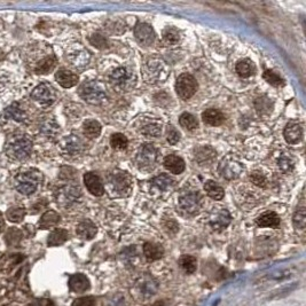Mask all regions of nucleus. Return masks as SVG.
<instances>
[{
    "label": "nucleus",
    "instance_id": "obj_30",
    "mask_svg": "<svg viewBox=\"0 0 306 306\" xmlns=\"http://www.w3.org/2000/svg\"><path fill=\"white\" fill-rule=\"evenodd\" d=\"M255 108L261 117H266V116L271 115V112L274 108V104L271 99L267 96H260L255 101Z\"/></svg>",
    "mask_w": 306,
    "mask_h": 306
},
{
    "label": "nucleus",
    "instance_id": "obj_18",
    "mask_svg": "<svg viewBox=\"0 0 306 306\" xmlns=\"http://www.w3.org/2000/svg\"><path fill=\"white\" fill-rule=\"evenodd\" d=\"M283 135L285 141L290 144H297L303 139V126L298 122H289L284 127Z\"/></svg>",
    "mask_w": 306,
    "mask_h": 306
},
{
    "label": "nucleus",
    "instance_id": "obj_31",
    "mask_svg": "<svg viewBox=\"0 0 306 306\" xmlns=\"http://www.w3.org/2000/svg\"><path fill=\"white\" fill-rule=\"evenodd\" d=\"M236 72L240 77L242 78H249L252 75H255L256 72V67L252 61L249 59L241 60L236 64Z\"/></svg>",
    "mask_w": 306,
    "mask_h": 306
},
{
    "label": "nucleus",
    "instance_id": "obj_2",
    "mask_svg": "<svg viewBox=\"0 0 306 306\" xmlns=\"http://www.w3.org/2000/svg\"><path fill=\"white\" fill-rule=\"evenodd\" d=\"M42 179V173L37 170H28L15 177L14 186L22 195H31L38 189Z\"/></svg>",
    "mask_w": 306,
    "mask_h": 306
},
{
    "label": "nucleus",
    "instance_id": "obj_16",
    "mask_svg": "<svg viewBox=\"0 0 306 306\" xmlns=\"http://www.w3.org/2000/svg\"><path fill=\"white\" fill-rule=\"evenodd\" d=\"M3 118L5 120H10V122L24 124V123H27L29 116H28L27 111L23 109L21 104L15 102L13 104H11V106L8 107L5 111H4Z\"/></svg>",
    "mask_w": 306,
    "mask_h": 306
},
{
    "label": "nucleus",
    "instance_id": "obj_21",
    "mask_svg": "<svg viewBox=\"0 0 306 306\" xmlns=\"http://www.w3.org/2000/svg\"><path fill=\"white\" fill-rule=\"evenodd\" d=\"M195 161L201 167H209L216 160L217 152L210 146H203L195 149Z\"/></svg>",
    "mask_w": 306,
    "mask_h": 306
},
{
    "label": "nucleus",
    "instance_id": "obj_32",
    "mask_svg": "<svg viewBox=\"0 0 306 306\" xmlns=\"http://www.w3.org/2000/svg\"><path fill=\"white\" fill-rule=\"evenodd\" d=\"M204 191L209 197H211L212 200L216 201H220L225 195L224 188L219 186V185L213 180H208L207 183L204 184Z\"/></svg>",
    "mask_w": 306,
    "mask_h": 306
},
{
    "label": "nucleus",
    "instance_id": "obj_13",
    "mask_svg": "<svg viewBox=\"0 0 306 306\" xmlns=\"http://www.w3.org/2000/svg\"><path fill=\"white\" fill-rule=\"evenodd\" d=\"M60 150L64 157H78L84 150V143L77 135H68L60 143Z\"/></svg>",
    "mask_w": 306,
    "mask_h": 306
},
{
    "label": "nucleus",
    "instance_id": "obj_43",
    "mask_svg": "<svg viewBox=\"0 0 306 306\" xmlns=\"http://www.w3.org/2000/svg\"><path fill=\"white\" fill-rule=\"evenodd\" d=\"M292 224L293 227L296 229H300L303 231L306 225V216H305V208L301 205V207L297 208V210L293 213L292 217Z\"/></svg>",
    "mask_w": 306,
    "mask_h": 306
},
{
    "label": "nucleus",
    "instance_id": "obj_20",
    "mask_svg": "<svg viewBox=\"0 0 306 306\" xmlns=\"http://www.w3.org/2000/svg\"><path fill=\"white\" fill-rule=\"evenodd\" d=\"M231 221L232 216L229 211L226 210V209H221L218 212H216L215 215H212L209 223H210V226L213 231L220 232L226 229L229 226V224H231Z\"/></svg>",
    "mask_w": 306,
    "mask_h": 306
},
{
    "label": "nucleus",
    "instance_id": "obj_40",
    "mask_svg": "<svg viewBox=\"0 0 306 306\" xmlns=\"http://www.w3.org/2000/svg\"><path fill=\"white\" fill-rule=\"evenodd\" d=\"M163 40L168 45H176L180 40V32L172 27H168L163 30Z\"/></svg>",
    "mask_w": 306,
    "mask_h": 306
},
{
    "label": "nucleus",
    "instance_id": "obj_12",
    "mask_svg": "<svg viewBox=\"0 0 306 306\" xmlns=\"http://www.w3.org/2000/svg\"><path fill=\"white\" fill-rule=\"evenodd\" d=\"M179 205L188 215H195L203 205V197L199 192H185L179 196Z\"/></svg>",
    "mask_w": 306,
    "mask_h": 306
},
{
    "label": "nucleus",
    "instance_id": "obj_25",
    "mask_svg": "<svg viewBox=\"0 0 306 306\" xmlns=\"http://www.w3.org/2000/svg\"><path fill=\"white\" fill-rule=\"evenodd\" d=\"M96 232H98V228H96L93 221L91 220L80 221L77 228H76L77 235L83 240H92L96 235Z\"/></svg>",
    "mask_w": 306,
    "mask_h": 306
},
{
    "label": "nucleus",
    "instance_id": "obj_5",
    "mask_svg": "<svg viewBox=\"0 0 306 306\" xmlns=\"http://www.w3.org/2000/svg\"><path fill=\"white\" fill-rule=\"evenodd\" d=\"M143 77L148 84L162 83L169 77V68L162 59H150L143 66Z\"/></svg>",
    "mask_w": 306,
    "mask_h": 306
},
{
    "label": "nucleus",
    "instance_id": "obj_47",
    "mask_svg": "<svg viewBox=\"0 0 306 306\" xmlns=\"http://www.w3.org/2000/svg\"><path fill=\"white\" fill-rule=\"evenodd\" d=\"M24 215H26V210L20 207H13L8 209L7 211V218L11 221H14V223L21 221L24 218Z\"/></svg>",
    "mask_w": 306,
    "mask_h": 306
},
{
    "label": "nucleus",
    "instance_id": "obj_29",
    "mask_svg": "<svg viewBox=\"0 0 306 306\" xmlns=\"http://www.w3.org/2000/svg\"><path fill=\"white\" fill-rule=\"evenodd\" d=\"M83 133L88 139H95L101 134V124L95 119H87L83 124Z\"/></svg>",
    "mask_w": 306,
    "mask_h": 306
},
{
    "label": "nucleus",
    "instance_id": "obj_8",
    "mask_svg": "<svg viewBox=\"0 0 306 306\" xmlns=\"http://www.w3.org/2000/svg\"><path fill=\"white\" fill-rule=\"evenodd\" d=\"M108 184L112 193L117 196H127L132 191V179L128 173L116 170L108 177Z\"/></svg>",
    "mask_w": 306,
    "mask_h": 306
},
{
    "label": "nucleus",
    "instance_id": "obj_45",
    "mask_svg": "<svg viewBox=\"0 0 306 306\" xmlns=\"http://www.w3.org/2000/svg\"><path fill=\"white\" fill-rule=\"evenodd\" d=\"M110 144L114 149H125L128 144V140L122 133H115L111 135Z\"/></svg>",
    "mask_w": 306,
    "mask_h": 306
},
{
    "label": "nucleus",
    "instance_id": "obj_36",
    "mask_svg": "<svg viewBox=\"0 0 306 306\" xmlns=\"http://www.w3.org/2000/svg\"><path fill=\"white\" fill-rule=\"evenodd\" d=\"M141 134L146 135V136H150V138H157V136H160L161 133H162V124L159 122H150L144 124V125L141 127Z\"/></svg>",
    "mask_w": 306,
    "mask_h": 306
},
{
    "label": "nucleus",
    "instance_id": "obj_10",
    "mask_svg": "<svg viewBox=\"0 0 306 306\" xmlns=\"http://www.w3.org/2000/svg\"><path fill=\"white\" fill-rule=\"evenodd\" d=\"M244 171L243 164L232 156H227L221 161L219 165V173L223 178L227 180L237 179Z\"/></svg>",
    "mask_w": 306,
    "mask_h": 306
},
{
    "label": "nucleus",
    "instance_id": "obj_9",
    "mask_svg": "<svg viewBox=\"0 0 306 306\" xmlns=\"http://www.w3.org/2000/svg\"><path fill=\"white\" fill-rule=\"evenodd\" d=\"M31 98L42 107H50L55 102L56 91L50 83H42L32 91Z\"/></svg>",
    "mask_w": 306,
    "mask_h": 306
},
{
    "label": "nucleus",
    "instance_id": "obj_50",
    "mask_svg": "<svg viewBox=\"0 0 306 306\" xmlns=\"http://www.w3.org/2000/svg\"><path fill=\"white\" fill-rule=\"evenodd\" d=\"M90 43L92 45L98 48H104L108 46V40L100 34H95L90 38Z\"/></svg>",
    "mask_w": 306,
    "mask_h": 306
},
{
    "label": "nucleus",
    "instance_id": "obj_51",
    "mask_svg": "<svg viewBox=\"0 0 306 306\" xmlns=\"http://www.w3.org/2000/svg\"><path fill=\"white\" fill-rule=\"evenodd\" d=\"M72 306H95V298L93 296L80 297L72 303Z\"/></svg>",
    "mask_w": 306,
    "mask_h": 306
},
{
    "label": "nucleus",
    "instance_id": "obj_38",
    "mask_svg": "<svg viewBox=\"0 0 306 306\" xmlns=\"http://www.w3.org/2000/svg\"><path fill=\"white\" fill-rule=\"evenodd\" d=\"M40 131H42L43 134H45L46 136L54 138V136L58 135V133L60 132V126L56 124L55 120L46 119L44 120L42 125H40Z\"/></svg>",
    "mask_w": 306,
    "mask_h": 306
},
{
    "label": "nucleus",
    "instance_id": "obj_33",
    "mask_svg": "<svg viewBox=\"0 0 306 306\" xmlns=\"http://www.w3.org/2000/svg\"><path fill=\"white\" fill-rule=\"evenodd\" d=\"M173 184H175V180H173L170 176L165 175V173H161L160 176L155 177V178H152L151 180L152 186L161 192H165L168 191V189H170L173 186Z\"/></svg>",
    "mask_w": 306,
    "mask_h": 306
},
{
    "label": "nucleus",
    "instance_id": "obj_48",
    "mask_svg": "<svg viewBox=\"0 0 306 306\" xmlns=\"http://www.w3.org/2000/svg\"><path fill=\"white\" fill-rule=\"evenodd\" d=\"M249 178H250L251 183L253 185H256V186L263 187V188L266 187V185H267L266 177H265L263 173H260L259 171H253Z\"/></svg>",
    "mask_w": 306,
    "mask_h": 306
},
{
    "label": "nucleus",
    "instance_id": "obj_46",
    "mask_svg": "<svg viewBox=\"0 0 306 306\" xmlns=\"http://www.w3.org/2000/svg\"><path fill=\"white\" fill-rule=\"evenodd\" d=\"M103 306H126L125 298L120 293H114V295L107 296L103 300Z\"/></svg>",
    "mask_w": 306,
    "mask_h": 306
},
{
    "label": "nucleus",
    "instance_id": "obj_7",
    "mask_svg": "<svg viewBox=\"0 0 306 306\" xmlns=\"http://www.w3.org/2000/svg\"><path fill=\"white\" fill-rule=\"evenodd\" d=\"M160 151L151 143H143L136 154V167L142 171H151L159 160Z\"/></svg>",
    "mask_w": 306,
    "mask_h": 306
},
{
    "label": "nucleus",
    "instance_id": "obj_28",
    "mask_svg": "<svg viewBox=\"0 0 306 306\" xmlns=\"http://www.w3.org/2000/svg\"><path fill=\"white\" fill-rule=\"evenodd\" d=\"M202 119L205 124L211 126H220L225 122V116L217 109H207L202 114Z\"/></svg>",
    "mask_w": 306,
    "mask_h": 306
},
{
    "label": "nucleus",
    "instance_id": "obj_4",
    "mask_svg": "<svg viewBox=\"0 0 306 306\" xmlns=\"http://www.w3.org/2000/svg\"><path fill=\"white\" fill-rule=\"evenodd\" d=\"M79 96L90 104H102L107 100L106 88L99 82H85L79 87Z\"/></svg>",
    "mask_w": 306,
    "mask_h": 306
},
{
    "label": "nucleus",
    "instance_id": "obj_39",
    "mask_svg": "<svg viewBox=\"0 0 306 306\" xmlns=\"http://www.w3.org/2000/svg\"><path fill=\"white\" fill-rule=\"evenodd\" d=\"M56 60L53 56H47V58L40 60L37 63V67H36V72L39 75H46L48 72L53 70V68L55 66Z\"/></svg>",
    "mask_w": 306,
    "mask_h": 306
},
{
    "label": "nucleus",
    "instance_id": "obj_1",
    "mask_svg": "<svg viewBox=\"0 0 306 306\" xmlns=\"http://www.w3.org/2000/svg\"><path fill=\"white\" fill-rule=\"evenodd\" d=\"M6 155L13 161H24L29 159L32 151V141L29 136L16 133L10 136L5 147Z\"/></svg>",
    "mask_w": 306,
    "mask_h": 306
},
{
    "label": "nucleus",
    "instance_id": "obj_19",
    "mask_svg": "<svg viewBox=\"0 0 306 306\" xmlns=\"http://www.w3.org/2000/svg\"><path fill=\"white\" fill-rule=\"evenodd\" d=\"M84 184L87 191L94 196H102L104 194V187L101 179L93 172H87L84 175Z\"/></svg>",
    "mask_w": 306,
    "mask_h": 306
},
{
    "label": "nucleus",
    "instance_id": "obj_34",
    "mask_svg": "<svg viewBox=\"0 0 306 306\" xmlns=\"http://www.w3.org/2000/svg\"><path fill=\"white\" fill-rule=\"evenodd\" d=\"M67 240H68V232L66 229L62 228L54 229V231L50 234V236H48L47 244L50 245V247H54V245L63 244Z\"/></svg>",
    "mask_w": 306,
    "mask_h": 306
},
{
    "label": "nucleus",
    "instance_id": "obj_6",
    "mask_svg": "<svg viewBox=\"0 0 306 306\" xmlns=\"http://www.w3.org/2000/svg\"><path fill=\"white\" fill-rule=\"evenodd\" d=\"M111 85L118 91H130L135 86L136 76L133 71L125 67H119L111 72L109 76Z\"/></svg>",
    "mask_w": 306,
    "mask_h": 306
},
{
    "label": "nucleus",
    "instance_id": "obj_37",
    "mask_svg": "<svg viewBox=\"0 0 306 306\" xmlns=\"http://www.w3.org/2000/svg\"><path fill=\"white\" fill-rule=\"evenodd\" d=\"M179 265L183 268L184 272H186L187 274H192L196 271L197 267V260L195 257L189 256V255H184L180 257L179 259Z\"/></svg>",
    "mask_w": 306,
    "mask_h": 306
},
{
    "label": "nucleus",
    "instance_id": "obj_53",
    "mask_svg": "<svg viewBox=\"0 0 306 306\" xmlns=\"http://www.w3.org/2000/svg\"><path fill=\"white\" fill-rule=\"evenodd\" d=\"M4 59V53L2 51H0V60H3Z\"/></svg>",
    "mask_w": 306,
    "mask_h": 306
},
{
    "label": "nucleus",
    "instance_id": "obj_49",
    "mask_svg": "<svg viewBox=\"0 0 306 306\" xmlns=\"http://www.w3.org/2000/svg\"><path fill=\"white\" fill-rule=\"evenodd\" d=\"M167 140L170 144H176L179 142L180 133L175 126L169 125L167 128Z\"/></svg>",
    "mask_w": 306,
    "mask_h": 306
},
{
    "label": "nucleus",
    "instance_id": "obj_24",
    "mask_svg": "<svg viewBox=\"0 0 306 306\" xmlns=\"http://www.w3.org/2000/svg\"><path fill=\"white\" fill-rule=\"evenodd\" d=\"M69 287H70L71 291L77 292V293H82V292H85L86 290L90 289L91 283H90V280L87 279L86 275L80 274V273H78V274H75V275H72L70 277Z\"/></svg>",
    "mask_w": 306,
    "mask_h": 306
},
{
    "label": "nucleus",
    "instance_id": "obj_26",
    "mask_svg": "<svg viewBox=\"0 0 306 306\" xmlns=\"http://www.w3.org/2000/svg\"><path fill=\"white\" fill-rule=\"evenodd\" d=\"M256 224L259 227L276 228L280 226V217L274 211H267L256 219Z\"/></svg>",
    "mask_w": 306,
    "mask_h": 306
},
{
    "label": "nucleus",
    "instance_id": "obj_14",
    "mask_svg": "<svg viewBox=\"0 0 306 306\" xmlns=\"http://www.w3.org/2000/svg\"><path fill=\"white\" fill-rule=\"evenodd\" d=\"M80 196H82V192L79 187L72 186V185L61 187L55 194L58 203L63 207H68V205L77 202Z\"/></svg>",
    "mask_w": 306,
    "mask_h": 306
},
{
    "label": "nucleus",
    "instance_id": "obj_54",
    "mask_svg": "<svg viewBox=\"0 0 306 306\" xmlns=\"http://www.w3.org/2000/svg\"><path fill=\"white\" fill-rule=\"evenodd\" d=\"M2 227H3V221H2V217H0V231H2Z\"/></svg>",
    "mask_w": 306,
    "mask_h": 306
},
{
    "label": "nucleus",
    "instance_id": "obj_15",
    "mask_svg": "<svg viewBox=\"0 0 306 306\" xmlns=\"http://www.w3.org/2000/svg\"><path fill=\"white\" fill-rule=\"evenodd\" d=\"M134 37L140 45L150 46L155 42V31L150 24L139 22L134 27Z\"/></svg>",
    "mask_w": 306,
    "mask_h": 306
},
{
    "label": "nucleus",
    "instance_id": "obj_17",
    "mask_svg": "<svg viewBox=\"0 0 306 306\" xmlns=\"http://www.w3.org/2000/svg\"><path fill=\"white\" fill-rule=\"evenodd\" d=\"M67 59L75 68H84L90 62V53L82 47L72 48L67 54Z\"/></svg>",
    "mask_w": 306,
    "mask_h": 306
},
{
    "label": "nucleus",
    "instance_id": "obj_41",
    "mask_svg": "<svg viewBox=\"0 0 306 306\" xmlns=\"http://www.w3.org/2000/svg\"><path fill=\"white\" fill-rule=\"evenodd\" d=\"M179 123L181 126L189 131L196 130V128L199 127V122H197L196 117L192 114H189V112H184V114H181V116L179 117Z\"/></svg>",
    "mask_w": 306,
    "mask_h": 306
},
{
    "label": "nucleus",
    "instance_id": "obj_42",
    "mask_svg": "<svg viewBox=\"0 0 306 306\" xmlns=\"http://www.w3.org/2000/svg\"><path fill=\"white\" fill-rule=\"evenodd\" d=\"M277 167L284 173H290L295 169V161L289 154H282L277 160Z\"/></svg>",
    "mask_w": 306,
    "mask_h": 306
},
{
    "label": "nucleus",
    "instance_id": "obj_3",
    "mask_svg": "<svg viewBox=\"0 0 306 306\" xmlns=\"http://www.w3.org/2000/svg\"><path fill=\"white\" fill-rule=\"evenodd\" d=\"M159 291V283L149 274H143L135 281L132 287V295L138 301L148 300Z\"/></svg>",
    "mask_w": 306,
    "mask_h": 306
},
{
    "label": "nucleus",
    "instance_id": "obj_22",
    "mask_svg": "<svg viewBox=\"0 0 306 306\" xmlns=\"http://www.w3.org/2000/svg\"><path fill=\"white\" fill-rule=\"evenodd\" d=\"M55 80L64 88H70L77 85L78 76L67 69H60L55 74Z\"/></svg>",
    "mask_w": 306,
    "mask_h": 306
},
{
    "label": "nucleus",
    "instance_id": "obj_11",
    "mask_svg": "<svg viewBox=\"0 0 306 306\" xmlns=\"http://www.w3.org/2000/svg\"><path fill=\"white\" fill-rule=\"evenodd\" d=\"M197 91V82L191 74H181L176 82V92L181 99L188 100Z\"/></svg>",
    "mask_w": 306,
    "mask_h": 306
},
{
    "label": "nucleus",
    "instance_id": "obj_23",
    "mask_svg": "<svg viewBox=\"0 0 306 306\" xmlns=\"http://www.w3.org/2000/svg\"><path fill=\"white\" fill-rule=\"evenodd\" d=\"M164 167L173 175H180L186 169L185 161L177 155H168L164 159Z\"/></svg>",
    "mask_w": 306,
    "mask_h": 306
},
{
    "label": "nucleus",
    "instance_id": "obj_52",
    "mask_svg": "<svg viewBox=\"0 0 306 306\" xmlns=\"http://www.w3.org/2000/svg\"><path fill=\"white\" fill-rule=\"evenodd\" d=\"M165 228H167V231H172L173 233H177L178 232V229H179V226L178 225H177V223L175 220H172V219H170L168 221V226H165Z\"/></svg>",
    "mask_w": 306,
    "mask_h": 306
},
{
    "label": "nucleus",
    "instance_id": "obj_35",
    "mask_svg": "<svg viewBox=\"0 0 306 306\" xmlns=\"http://www.w3.org/2000/svg\"><path fill=\"white\" fill-rule=\"evenodd\" d=\"M60 221V216L59 213H56L53 210L47 211L46 213H44L42 218L39 221V226L40 228H51L54 227L56 224Z\"/></svg>",
    "mask_w": 306,
    "mask_h": 306
},
{
    "label": "nucleus",
    "instance_id": "obj_27",
    "mask_svg": "<svg viewBox=\"0 0 306 306\" xmlns=\"http://www.w3.org/2000/svg\"><path fill=\"white\" fill-rule=\"evenodd\" d=\"M143 253L148 260L155 261L161 259L164 256V249L162 245L157 243L146 242L143 244Z\"/></svg>",
    "mask_w": 306,
    "mask_h": 306
},
{
    "label": "nucleus",
    "instance_id": "obj_44",
    "mask_svg": "<svg viewBox=\"0 0 306 306\" xmlns=\"http://www.w3.org/2000/svg\"><path fill=\"white\" fill-rule=\"evenodd\" d=\"M264 79L266 80L268 84H271L272 86L275 87H281L284 85V79L281 78L279 75L274 72L273 70H266L263 74Z\"/></svg>",
    "mask_w": 306,
    "mask_h": 306
}]
</instances>
